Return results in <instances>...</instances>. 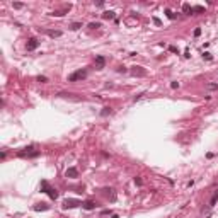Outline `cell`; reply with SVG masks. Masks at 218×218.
<instances>
[{
    "instance_id": "18",
    "label": "cell",
    "mask_w": 218,
    "mask_h": 218,
    "mask_svg": "<svg viewBox=\"0 0 218 218\" xmlns=\"http://www.w3.org/2000/svg\"><path fill=\"white\" fill-rule=\"evenodd\" d=\"M80 27H82V24H80V22H73L70 29H73V31H77V29H80Z\"/></svg>"
},
{
    "instance_id": "1",
    "label": "cell",
    "mask_w": 218,
    "mask_h": 218,
    "mask_svg": "<svg viewBox=\"0 0 218 218\" xmlns=\"http://www.w3.org/2000/svg\"><path fill=\"white\" fill-rule=\"evenodd\" d=\"M41 189H43L44 193H46V194H48V196L51 198V199H56V198H58V193H56V189L49 186L48 181H41Z\"/></svg>"
},
{
    "instance_id": "3",
    "label": "cell",
    "mask_w": 218,
    "mask_h": 218,
    "mask_svg": "<svg viewBox=\"0 0 218 218\" xmlns=\"http://www.w3.org/2000/svg\"><path fill=\"white\" fill-rule=\"evenodd\" d=\"M85 77H87V70L80 68L77 70V72H73V73L68 77V82H79V80H84Z\"/></svg>"
},
{
    "instance_id": "26",
    "label": "cell",
    "mask_w": 218,
    "mask_h": 218,
    "mask_svg": "<svg viewBox=\"0 0 218 218\" xmlns=\"http://www.w3.org/2000/svg\"><path fill=\"white\" fill-rule=\"evenodd\" d=\"M135 182H136L138 186H142V184H143V182H142V179H138V177H135Z\"/></svg>"
},
{
    "instance_id": "27",
    "label": "cell",
    "mask_w": 218,
    "mask_h": 218,
    "mask_svg": "<svg viewBox=\"0 0 218 218\" xmlns=\"http://www.w3.org/2000/svg\"><path fill=\"white\" fill-rule=\"evenodd\" d=\"M118 72H119V73H124V72H126V68H124V67H119V68H118Z\"/></svg>"
},
{
    "instance_id": "23",
    "label": "cell",
    "mask_w": 218,
    "mask_h": 218,
    "mask_svg": "<svg viewBox=\"0 0 218 218\" xmlns=\"http://www.w3.org/2000/svg\"><path fill=\"white\" fill-rule=\"evenodd\" d=\"M22 7H24V4H19V2L14 4V9H22Z\"/></svg>"
},
{
    "instance_id": "17",
    "label": "cell",
    "mask_w": 218,
    "mask_h": 218,
    "mask_svg": "<svg viewBox=\"0 0 218 218\" xmlns=\"http://www.w3.org/2000/svg\"><path fill=\"white\" fill-rule=\"evenodd\" d=\"M193 12H196V14H201V12H205V7H201V5L193 7Z\"/></svg>"
},
{
    "instance_id": "28",
    "label": "cell",
    "mask_w": 218,
    "mask_h": 218,
    "mask_svg": "<svg viewBox=\"0 0 218 218\" xmlns=\"http://www.w3.org/2000/svg\"><path fill=\"white\" fill-rule=\"evenodd\" d=\"M203 56H205V58H206V60H211V55H210V53H205V55H203Z\"/></svg>"
},
{
    "instance_id": "14",
    "label": "cell",
    "mask_w": 218,
    "mask_h": 218,
    "mask_svg": "<svg viewBox=\"0 0 218 218\" xmlns=\"http://www.w3.org/2000/svg\"><path fill=\"white\" fill-rule=\"evenodd\" d=\"M102 19H114V12L112 10H107L102 14Z\"/></svg>"
},
{
    "instance_id": "7",
    "label": "cell",
    "mask_w": 218,
    "mask_h": 218,
    "mask_svg": "<svg viewBox=\"0 0 218 218\" xmlns=\"http://www.w3.org/2000/svg\"><path fill=\"white\" fill-rule=\"evenodd\" d=\"M94 65H96V70H102V68H104V65H106V58H104L102 55L96 56V61H94Z\"/></svg>"
},
{
    "instance_id": "16",
    "label": "cell",
    "mask_w": 218,
    "mask_h": 218,
    "mask_svg": "<svg viewBox=\"0 0 218 218\" xmlns=\"http://www.w3.org/2000/svg\"><path fill=\"white\" fill-rule=\"evenodd\" d=\"M111 112H112L111 107H104V109L101 111V116H107V114H111Z\"/></svg>"
},
{
    "instance_id": "11",
    "label": "cell",
    "mask_w": 218,
    "mask_h": 218,
    "mask_svg": "<svg viewBox=\"0 0 218 218\" xmlns=\"http://www.w3.org/2000/svg\"><path fill=\"white\" fill-rule=\"evenodd\" d=\"M46 34H48L49 37H60V36H61V31H53V29H48V31H46Z\"/></svg>"
},
{
    "instance_id": "10",
    "label": "cell",
    "mask_w": 218,
    "mask_h": 218,
    "mask_svg": "<svg viewBox=\"0 0 218 218\" xmlns=\"http://www.w3.org/2000/svg\"><path fill=\"white\" fill-rule=\"evenodd\" d=\"M32 210H34V211H46V210H49V206L46 203H37V205L32 206Z\"/></svg>"
},
{
    "instance_id": "2",
    "label": "cell",
    "mask_w": 218,
    "mask_h": 218,
    "mask_svg": "<svg viewBox=\"0 0 218 218\" xmlns=\"http://www.w3.org/2000/svg\"><path fill=\"white\" fill-rule=\"evenodd\" d=\"M19 157H27V159H34V157H39V152L34 150V147H27V148L21 150L19 152Z\"/></svg>"
},
{
    "instance_id": "9",
    "label": "cell",
    "mask_w": 218,
    "mask_h": 218,
    "mask_svg": "<svg viewBox=\"0 0 218 218\" xmlns=\"http://www.w3.org/2000/svg\"><path fill=\"white\" fill-rule=\"evenodd\" d=\"M82 208H84V210H87V211H91V210H94V208H96V203L92 201V199H87V201L82 203Z\"/></svg>"
},
{
    "instance_id": "22",
    "label": "cell",
    "mask_w": 218,
    "mask_h": 218,
    "mask_svg": "<svg viewBox=\"0 0 218 218\" xmlns=\"http://www.w3.org/2000/svg\"><path fill=\"white\" fill-rule=\"evenodd\" d=\"M37 82H41V84H44V82H48V79H46V77H37Z\"/></svg>"
},
{
    "instance_id": "15",
    "label": "cell",
    "mask_w": 218,
    "mask_h": 218,
    "mask_svg": "<svg viewBox=\"0 0 218 218\" xmlns=\"http://www.w3.org/2000/svg\"><path fill=\"white\" fill-rule=\"evenodd\" d=\"M182 10H184V14H193V7L189 4H184L182 5Z\"/></svg>"
},
{
    "instance_id": "24",
    "label": "cell",
    "mask_w": 218,
    "mask_h": 218,
    "mask_svg": "<svg viewBox=\"0 0 218 218\" xmlns=\"http://www.w3.org/2000/svg\"><path fill=\"white\" fill-rule=\"evenodd\" d=\"M199 34H201V29H199V27H196V29H194V36H199Z\"/></svg>"
},
{
    "instance_id": "6",
    "label": "cell",
    "mask_w": 218,
    "mask_h": 218,
    "mask_svg": "<svg viewBox=\"0 0 218 218\" xmlns=\"http://www.w3.org/2000/svg\"><path fill=\"white\" fill-rule=\"evenodd\" d=\"M37 46H39V41H37L36 37H31V39H27V44H26L27 51H34Z\"/></svg>"
},
{
    "instance_id": "4",
    "label": "cell",
    "mask_w": 218,
    "mask_h": 218,
    "mask_svg": "<svg viewBox=\"0 0 218 218\" xmlns=\"http://www.w3.org/2000/svg\"><path fill=\"white\" fill-rule=\"evenodd\" d=\"M79 205H82L79 199H65L63 201V210H72V208H77Z\"/></svg>"
},
{
    "instance_id": "12",
    "label": "cell",
    "mask_w": 218,
    "mask_h": 218,
    "mask_svg": "<svg viewBox=\"0 0 218 218\" xmlns=\"http://www.w3.org/2000/svg\"><path fill=\"white\" fill-rule=\"evenodd\" d=\"M102 191H104V194H106V196L111 198V201H114V199H116V194L112 193V189H102Z\"/></svg>"
},
{
    "instance_id": "8",
    "label": "cell",
    "mask_w": 218,
    "mask_h": 218,
    "mask_svg": "<svg viewBox=\"0 0 218 218\" xmlns=\"http://www.w3.org/2000/svg\"><path fill=\"white\" fill-rule=\"evenodd\" d=\"M65 176L70 177V179H75V177H79V170L75 169V167H70V169H67Z\"/></svg>"
},
{
    "instance_id": "25",
    "label": "cell",
    "mask_w": 218,
    "mask_h": 218,
    "mask_svg": "<svg viewBox=\"0 0 218 218\" xmlns=\"http://www.w3.org/2000/svg\"><path fill=\"white\" fill-rule=\"evenodd\" d=\"M170 87H172V89H177V87H179V82H172V84H170Z\"/></svg>"
},
{
    "instance_id": "21",
    "label": "cell",
    "mask_w": 218,
    "mask_h": 218,
    "mask_svg": "<svg viewBox=\"0 0 218 218\" xmlns=\"http://www.w3.org/2000/svg\"><path fill=\"white\" fill-rule=\"evenodd\" d=\"M165 14H167V17H169V19H176V14H172L170 10H165Z\"/></svg>"
},
{
    "instance_id": "20",
    "label": "cell",
    "mask_w": 218,
    "mask_h": 218,
    "mask_svg": "<svg viewBox=\"0 0 218 218\" xmlns=\"http://www.w3.org/2000/svg\"><path fill=\"white\" fill-rule=\"evenodd\" d=\"M206 87L210 89V91H217V89H218V85H217V84H208Z\"/></svg>"
},
{
    "instance_id": "13",
    "label": "cell",
    "mask_w": 218,
    "mask_h": 218,
    "mask_svg": "<svg viewBox=\"0 0 218 218\" xmlns=\"http://www.w3.org/2000/svg\"><path fill=\"white\" fill-rule=\"evenodd\" d=\"M217 201H218V189L215 191V194H213L211 199H210V206H215V205H217Z\"/></svg>"
},
{
    "instance_id": "19",
    "label": "cell",
    "mask_w": 218,
    "mask_h": 218,
    "mask_svg": "<svg viewBox=\"0 0 218 218\" xmlns=\"http://www.w3.org/2000/svg\"><path fill=\"white\" fill-rule=\"evenodd\" d=\"M89 27H91V29H97V27H101V24H99V22H91Z\"/></svg>"
},
{
    "instance_id": "5",
    "label": "cell",
    "mask_w": 218,
    "mask_h": 218,
    "mask_svg": "<svg viewBox=\"0 0 218 218\" xmlns=\"http://www.w3.org/2000/svg\"><path fill=\"white\" fill-rule=\"evenodd\" d=\"M131 75H135V77H145L147 75V70L143 68V67H131Z\"/></svg>"
}]
</instances>
